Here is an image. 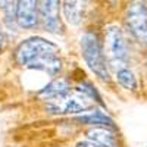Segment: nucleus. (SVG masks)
Instances as JSON below:
<instances>
[{
  "label": "nucleus",
  "mask_w": 147,
  "mask_h": 147,
  "mask_svg": "<svg viewBox=\"0 0 147 147\" xmlns=\"http://www.w3.org/2000/svg\"><path fill=\"white\" fill-rule=\"evenodd\" d=\"M40 18L44 24V28L49 32H59L60 31V21H59V2L56 0H43L38 2Z\"/></svg>",
  "instance_id": "0eeeda50"
},
{
  "label": "nucleus",
  "mask_w": 147,
  "mask_h": 147,
  "mask_svg": "<svg viewBox=\"0 0 147 147\" xmlns=\"http://www.w3.org/2000/svg\"><path fill=\"white\" fill-rule=\"evenodd\" d=\"M0 7L5 12V18L6 22L10 25V22L13 24L16 21V7H18V2H0Z\"/></svg>",
  "instance_id": "2eb2a0df"
},
{
  "label": "nucleus",
  "mask_w": 147,
  "mask_h": 147,
  "mask_svg": "<svg viewBox=\"0 0 147 147\" xmlns=\"http://www.w3.org/2000/svg\"><path fill=\"white\" fill-rule=\"evenodd\" d=\"M69 90H71L69 82L65 78H56L52 82H49L44 88H41L38 91V96L44 100H50V99H55V97H59V96L65 94Z\"/></svg>",
  "instance_id": "9d476101"
},
{
  "label": "nucleus",
  "mask_w": 147,
  "mask_h": 147,
  "mask_svg": "<svg viewBox=\"0 0 147 147\" xmlns=\"http://www.w3.org/2000/svg\"><path fill=\"white\" fill-rule=\"evenodd\" d=\"M105 50H106L107 59L110 60V65L115 69H116V65H118V71L127 68L125 62L128 57V44H127V40H125L124 34H122L121 28L112 25L106 30Z\"/></svg>",
  "instance_id": "20e7f679"
},
{
  "label": "nucleus",
  "mask_w": 147,
  "mask_h": 147,
  "mask_svg": "<svg viewBox=\"0 0 147 147\" xmlns=\"http://www.w3.org/2000/svg\"><path fill=\"white\" fill-rule=\"evenodd\" d=\"M82 3L81 2H63L62 9L66 21L71 25H78L82 18Z\"/></svg>",
  "instance_id": "f8f14e48"
},
{
  "label": "nucleus",
  "mask_w": 147,
  "mask_h": 147,
  "mask_svg": "<svg viewBox=\"0 0 147 147\" xmlns=\"http://www.w3.org/2000/svg\"><path fill=\"white\" fill-rule=\"evenodd\" d=\"M81 53L88 68L103 81H109V69L106 63V56L103 53L102 43L99 41V37L94 32H84L80 38Z\"/></svg>",
  "instance_id": "f257e3e1"
},
{
  "label": "nucleus",
  "mask_w": 147,
  "mask_h": 147,
  "mask_svg": "<svg viewBox=\"0 0 147 147\" xmlns=\"http://www.w3.org/2000/svg\"><path fill=\"white\" fill-rule=\"evenodd\" d=\"M91 106L93 100L87 94H84L80 88H71L65 94L47 100L46 110L53 115H65V113L84 112Z\"/></svg>",
  "instance_id": "f03ea898"
},
{
  "label": "nucleus",
  "mask_w": 147,
  "mask_h": 147,
  "mask_svg": "<svg viewBox=\"0 0 147 147\" xmlns=\"http://www.w3.org/2000/svg\"><path fill=\"white\" fill-rule=\"evenodd\" d=\"M116 80H118V82L122 85V87L127 88V90L134 91V90L137 88V80H136V75H134L132 71L128 69V68H124V69L118 71V72H116Z\"/></svg>",
  "instance_id": "ddd939ff"
},
{
  "label": "nucleus",
  "mask_w": 147,
  "mask_h": 147,
  "mask_svg": "<svg viewBox=\"0 0 147 147\" xmlns=\"http://www.w3.org/2000/svg\"><path fill=\"white\" fill-rule=\"evenodd\" d=\"M125 22L131 34L140 41L147 40V6L141 2H134L128 6Z\"/></svg>",
  "instance_id": "39448f33"
},
{
  "label": "nucleus",
  "mask_w": 147,
  "mask_h": 147,
  "mask_svg": "<svg viewBox=\"0 0 147 147\" xmlns=\"http://www.w3.org/2000/svg\"><path fill=\"white\" fill-rule=\"evenodd\" d=\"M87 138L96 144H100L103 147H116L118 141H116V136L115 132L106 128V127H90L87 129Z\"/></svg>",
  "instance_id": "6e6552de"
},
{
  "label": "nucleus",
  "mask_w": 147,
  "mask_h": 147,
  "mask_svg": "<svg viewBox=\"0 0 147 147\" xmlns=\"http://www.w3.org/2000/svg\"><path fill=\"white\" fill-rule=\"evenodd\" d=\"M57 52L59 47L55 43L47 41L41 37H31V38H27L16 47L15 60L21 66H30L34 60L44 56L57 55Z\"/></svg>",
  "instance_id": "7ed1b4c3"
},
{
  "label": "nucleus",
  "mask_w": 147,
  "mask_h": 147,
  "mask_svg": "<svg viewBox=\"0 0 147 147\" xmlns=\"http://www.w3.org/2000/svg\"><path fill=\"white\" fill-rule=\"evenodd\" d=\"M81 124H87L91 127H106V128H113L115 127V121L107 116L106 113H103L102 110H93L90 113H85L81 116L75 118Z\"/></svg>",
  "instance_id": "1a4fd4ad"
},
{
  "label": "nucleus",
  "mask_w": 147,
  "mask_h": 147,
  "mask_svg": "<svg viewBox=\"0 0 147 147\" xmlns=\"http://www.w3.org/2000/svg\"><path fill=\"white\" fill-rule=\"evenodd\" d=\"M28 68L43 71V72L49 74V75H56L60 71V68H62V62H60V59L57 57V55H52V56H44V57L34 60Z\"/></svg>",
  "instance_id": "9b49d317"
},
{
  "label": "nucleus",
  "mask_w": 147,
  "mask_h": 147,
  "mask_svg": "<svg viewBox=\"0 0 147 147\" xmlns=\"http://www.w3.org/2000/svg\"><path fill=\"white\" fill-rule=\"evenodd\" d=\"M77 147H103V146L96 144V143H93V141L87 140V141H80V143L77 144Z\"/></svg>",
  "instance_id": "dca6fc26"
},
{
  "label": "nucleus",
  "mask_w": 147,
  "mask_h": 147,
  "mask_svg": "<svg viewBox=\"0 0 147 147\" xmlns=\"http://www.w3.org/2000/svg\"><path fill=\"white\" fill-rule=\"evenodd\" d=\"M78 88L84 93V94H87L90 99L93 100V102H96V103H99L100 106H105V103L102 102V97H100V94L97 93V90H96V87H93V84L91 82H80V85H78Z\"/></svg>",
  "instance_id": "4468645a"
},
{
  "label": "nucleus",
  "mask_w": 147,
  "mask_h": 147,
  "mask_svg": "<svg viewBox=\"0 0 147 147\" xmlns=\"http://www.w3.org/2000/svg\"><path fill=\"white\" fill-rule=\"evenodd\" d=\"M38 2L21 0L16 7V22L21 28H34L38 25Z\"/></svg>",
  "instance_id": "423d86ee"
},
{
  "label": "nucleus",
  "mask_w": 147,
  "mask_h": 147,
  "mask_svg": "<svg viewBox=\"0 0 147 147\" xmlns=\"http://www.w3.org/2000/svg\"><path fill=\"white\" fill-rule=\"evenodd\" d=\"M2 43H3V31H2V27H0V47H2Z\"/></svg>",
  "instance_id": "f3484780"
}]
</instances>
